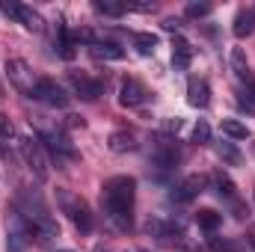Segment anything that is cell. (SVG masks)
<instances>
[{
  "instance_id": "obj_1",
  "label": "cell",
  "mask_w": 255,
  "mask_h": 252,
  "mask_svg": "<svg viewBox=\"0 0 255 252\" xmlns=\"http://www.w3.org/2000/svg\"><path fill=\"white\" fill-rule=\"evenodd\" d=\"M133 199H136V181L130 175H113L104 181L101 208L116 232H128L133 226Z\"/></svg>"
},
{
  "instance_id": "obj_8",
  "label": "cell",
  "mask_w": 255,
  "mask_h": 252,
  "mask_svg": "<svg viewBox=\"0 0 255 252\" xmlns=\"http://www.w3.org/2000/svg\"><path fill=\"white\" fill-rule=\"evenodd\" d=\"M208 181H211V187L217 190V196H220L223 202H229V205H232L235 217H244V214H247L244 202L238 199V190H235V184H232V178H229L226 172H214V175H211Z\"/></svg>"
},
{
  "instance_id": "obj_25",
  "label": "cell",
  "mask_w": 255,
  "mask_h": 252,
  "mask_svg": "<svg viewBox=\"0 0 255 252\" xmlns=\"http://www.w3.org/2000/svg\"><path fill=\"white\" fill-rule=\"evenodd\" d=\"M95 9H98L101 15H110V18H119V15L128 12L125 3H110V0H95Z\"/></svg>"
},
{
  "instance_id": "obj_9",
  "label": "cell",
  "mask_w": 255,
  "mask_h": 252,
  "mask_svg": "<svg viewBox=\"0 0 255 252\" xmlns=\"http://www.w3.org/2000/svg\"><path fill=\"white\" fill-rule=\"evenodd\" d=\"M27 226H30V235H36V241H42V244H51L54 238H60V226L51 217V211L36 214L33 220H27Z\"/></svg>"
},
{
  "instance_id": "obj_11",
  "label": "cell",
  "mask_w": 255,
  "mask_h": 252,
  "mask_svg": "<svg viewBox=\"0 0 255 252\" xmlns=\"http://www.w3.org/2000/svg\"><path fill=\"white\" fill-rule=\"evenodd\" d=\"M3 12L6 15H12L15 21H21L27 30H33V33H42V15L36 12V9H30V6H21V3H3Z\"/></svg>"
},
{
  "instance_id": "obj_21",
  "label": "cell",
  "mask_w": 255,
  "mask_h": 252,
  "mask_svg": "<svg viewBox=\"0 0 255 252\" xmlns=\"http://www.w3.org/2000/svg\"><path fill=\"white\" fill-rule=\"evenodd\" d=\"M232 68L241 80H250V60H247V51L244 48H235L232 51Z\"/></svg>"
},
{
  "instance_id": "obj_33",
  "label": "cell",
  "mask_w": 255,
  "mask_h": 252,
  "mask_svg": "<svg viewBox=\"0 0 255 252\" xmlns=\"http://www.w3.org/2000/svg\"><path fill=\"white\" fill-rule=\"evenodd\" d=\"M247 238H250V244H253V250H255V229H250V235H247Z\"/></svg>"
},
{
  "instance_id": "obj_24",
  "label": "cell",
  "mask_w": 255,
  "mask_h": 252,
  "mask_svg": "<svg viewBox=\"0 0 255 252\" xmlns=\"http://www.w3.org/2000/svg\"><path fill=\"white\" fill-rule=\"evenodd\" d=\"M196 223L205 229V232H217V226L223 223V217L217 214V211H211V208H205V211H199L196 214Z\"/></svg>"
},
{
  "instance_id": "obj_19",
  "label": "cell",
  "mask_w": 255,
  "mask_h": 252,
  "mask_svg": "<svg viewBox=\"0 0 255 252\" xmlns=\"http://www.w3.org/2000/svg\"><path fill=\"white\" fill-rule=\"evenodd\" d=\"M57 48H60V57H63V60H71V57H74L77 39L68 33V27H65V24H60V27H57Z\"/></svg>"
},
{
  "instance_id": "obj_27",
  "label": "cell",
  "mask_w": 255,
  "mask_h": 252,
  "mask_svg": "<svg viewBox=\"0 0 255 252\" xmlns=\"http://www.w3.org/2000/svg\"><path fill=\"white\" fill-rule=\"evenodd\" d=\"M238 104H241V110H247V113H255V89H241L238 92Z\"/></svg>"
},
{
  "instance_id": "obj_26",
  "label": "cell",
  "mask_w": 255,
  "mask_h": 252,
  "mask_svg": "<svg viewBox=\"0 0 255 252\" xmlns=\"http://www.w3.org/2000/svg\"><path fill=\"white\" fill-rule=\"evenodd\" d=\"M193 142L196 145H208L211 142V125L208 122H202V119L196 122V127H193Z\"/></svg>"
},
{
  "instance_id": "obj_14",
  "label": "cell",
  "mask_w": 255,
  "mask_h": 252,
  "mask_svg": "<svg viewBox=\"0 0 255 252\" xmlns=\"http://www.w3.org/2000/svg\"><path fill=\"white\" fill-rule=\"evenodd\" d=\"M86 48H89V54H92L95 60H122V57H125V51H122L116 42H110V39H98V36H95Z\"/></svg>"
},
{
  "instance_id": "obj_20",
  "label": "cell",
  "mask_w": 255,
  "mask_h": 252,
  "mask_svg": "<svg viewBox=\"0 0 255 252\" xmlns=\"http://www.w3.org/2000/svg\"><path fill=\"white\" fill-rule=\"evenodd\" d=\"M217 154H220L229 166H241V163H244L241 151H238V148H235V142H229V139H223V142L217 145Z\"/></svg>"
},
{
  "instance_id": "obj_34",
  "label": "cell",
  "mask_w": 255,
  "mask_h": 252,
  "mask_svg": "<svg viewBox=\"0 0 255 252\" xmlns=\"http://www.w3.org/2000/svg\"><path fill=\"white\" fill-rule=\"evenodd\" d=\"M60 252H71V250H60Z\"/></svg>"
},
{
  "instance_id": "obj_17",
  "label": "cell",
  "mask_w": 255,
  "mask_h": 252,
  "mask_svg": "<svg viewBox=\"0 0 255 252\" xmlns=\"http://www.w3.org/2000/svg\"><path fill=\"white\" fill-rule=\"evenodd\" d=\"M205 187H208V178H205V175H190V178L181 181V187H178L175 196H178L181 202H187V199H193V196H199Z\"/></svg>"
},
{
  "instance_id": "obj_23",
  "label": "cell",
  "mask_w": 255,
  "mask_h": 252,
  "mask_svg": "<svg viewBox=\"0 0 255 252\" xmlns=\"http://www.w3.org/2000/svg\"><path fill=\"white\" fill-rule=\"evenodd\" d=\"M133 45H136V51L142 57H151L154 48H157V36H151V33H133Z\"/></svg>"
},
{
  "instance_id": "obj_10",
  "label": "cell",
  "mask_w": 255,
  "mask_h": 252,
  "mask_svg": "<svg viewBox=\"0 0 255 252\" xmlns=\"http://www.w3.org/2000/svg\"><path fill=\"white\" fill-rule=\"evenodd\" d=\"M68 83H71L74 95H80L83 101H95V98L104 92V83H101V80H95V77H89V74H80V71H71V74H68Z\"/></svg>"
},
{
  "instance_id": "obj_31",
  "label": "cell",
  "mask_w": 255,
  "mask_h": 252,
  "mask_svg": "<svg viewBox=\"0 0 255 252\" xmlns=\"http://www.w3.org/2000/svg\"><path fill=\"white\" fill-rule=\"evenodd\" d=\"M181 125H184V122H181V119H163V133H178V130H181Z\"/></svg>"
},
{
  "instance_id": "obj_28",
  "label": "cell",
  "mask_w": 255,
  "mask_h": 252,
  "mask_svg": "<svg viewBox=\"0 0 255 252\" xmlns=\"http://www.w3.org/2000/svg\"><path fill=\"white\" fill-rule=\"evenodd\" d=\"M187 15L190 18H208L211 15V3H187Z\"/></svg>"
},
{
  "instance_id": "obj_32",
  "label": "cell",
  "mask_w": 255,
  "mask_h": 252,
  "mask_svg": "<svg viewBox=\"0 0 255 252\" xmlns=\"http://www.w3.org/2000/svg\"><path fill=\"white\" fill-rule=\"evenodd\" d=\"M163 30L178 33V30H181V21H178V18H166V21H163Z\"/></svg>"
},
{
  "instance_id": "obj_18",
  "label": "cell",
  "mask_w": 255,
  "mask_h": 252,
  "mask_svg": "<svg viewBox=\"0 0 255 252\" xmlns=\"http://www.w3.org/2000/svg\"><path fill=\"white\" fill-rule=\"evenodd\" d=\"M232 30H235L238 39H247L255 30V12L253 9H241V12L235 15V27H232Z\"/></svg>"
},
{
  "instance_id": "obj_3",
  "label": "cell",
  "mask_w": 255,
  "mask_h": 252,
  "mask_svg": "<svg viewBox=\"0 0 255 252\" xmlns=\"http://www.w3.org/2000/svg\"><path fill=\"white\" fill-rule=\"evenodd\" d=\"M18 151H21V157H24V163L33 169V175L39 178V181H48V175H51V169H48V151H45V145H42V139L39 136H21L18 139Z\"/></svg>"
},
{
  "instance_id": "obj_22",
  "label": "cell",
  "mask_w": 255,
  "mask_h": 252,
  "mask_svg": "<svg viewBox=\"0 0 255 252\" xmlns=\"http://www.w3.org/2000/svg\"><path fill=\"white\" fill-rule=\"evenodd\" d=\"M223 133L229 139H250V127L238 119H223Z\"/></svg>"
},
{
  "instance_id": "obj_13",
  "label": "cell",
  "mask_w": 255,
  "mask_h": 252,
  "mask_svg": "<svg viewBox=\"0 0 255 252\" xmlns=\"http://www.w3.org/2000/svg\"><path fill=\"white\" fill-rule=\"evenodd\" d=\"M187 104L196 107V110L211 104V86H208L205 77H190V83H187Z\"/></svg>"
},
{
  "instance_id": "obj_16",
  "label": "cell",
  "mask_w": 255,
  "mask_h": 252,
  "mask_svg": "<svg viewBox=\"0 0 255 252\" xmlns=\"http://www.w3.org/2000/svg\"><path fill=\"white\" fill-rule=\"evenodd\" d=\"M107 145H110V151L125 154V151H133V148H136V136H133L130 130H113L110 139H107Z\"/></svg>"
},
{
  "instance_id": "obj_15",
  "label": "cell",
  "mask_w": 255,
  "mask_h": 252,
  "mask_svg": "<svg viewBox=\"0 0 255 252\" xmlns=\"http://www.w3.org/2000/svg\"><path fill=\"white\" fill-rule=\"evenodd\" d=\"M193 63V48L187 39H181V36H175L172 39V65H175V71H187Z\"/></svg>"
},
{
  "instance_id": "obj_6",
  "label": "cell",
  "mask_w": 255,
  "mask_h": 252,
  "mask_svg": "<svg viewBox=\"0 0 255 252\" xmlns=\"http://www.w3.org/2000/svg\"><path fill=\"white\" fill-rule=\"evenodd\" d=\"M6 77H9V83L18 89V92H24V95H36V86H39V80L42 77H36V71L30 68V65L24 63V60H6Z\"/></svg>"
},
{
  "instance_id": "obj_2",
  "label": "cell",
  "mask_w": 255,
  "mask_h": 252,
  "mask_svg": "<svg viewBox=\"0 0 255 252\" xmlns=\"http://www.w3.org/2000/svg\"><path fill=\"white\" fill-rule=\"evenodd\" d=\"M57 205H60V211H63L65 217L74 223L77 232H83V235L92 232V211H89L86 199H80L71 190H57Z\"/></svg>"
},
{
  "instance_id": "obj_5",
  "label": "cell",
  "mask_w": 255,
  "mask_h": 252,
  "mask_svg": "<svg viewBox=\"0 0 255 252\" xmlns=\"http://www.w3.org/2000/svg\"><path fill=\"white\" fill-rule=\"evenodd\" d=\"M30 226H27V220L18 214V211H12L9 217H6V252H30Z\"/></svg>"
},
{
  "instance_id": "obj_4",
  "label": "cell",
  "mask_w": 255,
  "mask_h": 252,
  "mask_svg": "<svg viewBox=\"0 0 255 252\" xmlns=\"http://www.w3.org/2000/svg\"><path fill=\"white\" fill-rule=\"evenodd\" d=\"M42 145L45 151L57 160V163H74L77 160V148L71 145V139L65 136L60 127H42Z\"/></svg>"
},
{
  "instance_id": "obj_12",
  "label": "cell",
  "mask_w": 255,
  "mask_h": 252,
  "mask_svg": "<svg viewBox=\"0 0 255 252\" xmlns=\"http://www.w3.org/2000/svg\"><path fill=\"white\" fill-rule=\"evenodd\" d=\"M145 98H148V89H145L136 77H125V80H122V86H119V101H122L125 107H139V104H145Z\"/></svg>"
},
{
  "instance_id": "obj_30",
  "label": "cell",
  "mask_w": 255,
  "mask_h": 252,
  "mask_svg": "<svg viewBox=\"0 0 255 252\" xmlns=\"http://www.w3.org/2000/svg\"><path fill=\"white\" fill-rule=\"evenodd\" d=\"M12 133H15V125L9 122L6 113H0V136H12Z\"/></svg>"
},
{
  "instance_id": "obj_29",
  "label": "cell",
  "mask_w": 255,
  "mask_h": 252,
  "mask_svg": "<svg viewBox=\"0 0 255 252\" xmlns=\"http://www.w3.org/2000/svg\"><path fill=\"white\" fill-rule=\"evenodd\" d=\"M211 250L214 252H238V244H232V241H220V238H211Z\"/></svg>"
},
{
  "instance_id": "obj_7",
  "label": "cell",
  "mask_w": 255,
  "mask_h": 252,
  "mask_svg": "<svg viewBox=\"0 0 255 252\" xmlns=\"http://www.w3.org/2000/svg\"><path fill=\"white\" fill-rule=\"evenodd\" d=\"M36 101H42V104H48V107H68V101H71V95L65 92L63 86L57 83V80H51V77H42L39 80V86H36V95H33Z\"/></svg>"
}]
</instances>
